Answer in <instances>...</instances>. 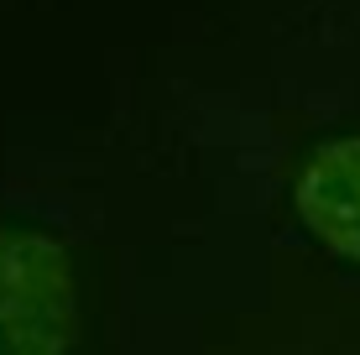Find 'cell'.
Segmentation results:
<instances>
[{
  "label": "cell",
  "instance_id": "cell-2",
  "mask_svg": "<svg viewBox=\"0 0 360 355\" xmlns=\"http://www.w3.org/2000/svg\"><path fill=\"white\" fill-rule=\"evenodd\" d=\"M292 204L308 235L360 266V136L319 141L297 167Z\"/></svg>",
  "mask_w": 360,
  "mask_h": 355
},
{
  "label": "cell",
  "instance_id": "cell-1",
  "mask_svg": "<svg viewBox=\"0 0 360 355\" xmlns=\"http://www.w3.org/2000/svg\"><path fill=\"white\" fill-rule=\"evenodd\" d=\"M79 288L68 251L32 230H0V355H73Z\"/></svg>",
  "mask_w": 360,
  "mask_h": 355
}]
</instances>
